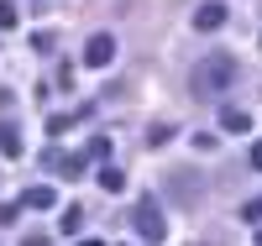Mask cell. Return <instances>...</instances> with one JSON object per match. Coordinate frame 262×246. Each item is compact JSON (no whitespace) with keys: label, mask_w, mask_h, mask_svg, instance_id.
Instances as JSON below:
<instances>
[{"label":"cell","mask_w":262,"mask_h":246,"mask_svg":"<svg viewBox=\"0 0 262 246\" xmlns=\"http://www.w3.org/2000/svg\"><path fill=\"white\" fill-rule=\"evenodd\" d=\"M231 84H236V58L210 53V58L194 63V74H189V95H194V100H215V95H226Z\"/></svg>","instance_id":"cell-1"},{"label":"cell","mask_w":262,"mask_h":246,"mask_svg":"<svg viewBox=\"0 0 262 246\" xmlns=\"http://www.w3.org/2000/svg\"><path fill=\"white\" fill-rule=\"evenodd\" d=\"M131 226H137L142 241H163V236H168V215H163V205H158L152 194H142L137 210H131Z\"/></svg>","instance_id":"cell-2"},{"label":"cell","mask_w":262,"mask_h":246,"mask_svg":"<svg viewBox=\"0 0 262 246\" xmlns=\"http://www.w3.org/2000/svg\"><path fill=\"white\" fill-rule=\"evenodd\" d=\"M84 63H90V69H111V63H116V37L95 32L90 42H84Z\"/></svg>","instance_id":"cell-3"},{"label":"cell","mask_w":262,"mask_h":246,"mask_svg":"<svg viewBox=\"0 0 262 246\" xmlns=\"http://www.w3.org/2000/svg\"><path fill=\"white\" fill-rule=\"evenodd\" d=\"M194 32H221L226 27V6H221V0H205V6H194Z\"/></svg>","instance_id":"cell-4"},{"label":"cell","mask_w":262,"mask_h":246,"mask_svg":"<svg viewBox=\"0 0 262 246\" xmlns=\"http://www.w3.org/2000/svg\"><path fill=\"white\" fill-rule=\"evenodd\" d=\"M21 152H27V142H21V131H16L11 121H0V158H6V163H16Z\"/></svg>","instance_id":"cell-5"},{"label":"cell","mask_w":262,"mask_h":246,"mask_svg":"<svg viewBox=\"0 0 262 246\" xmlns=\"http://www.w3.org/2000/svg\"><path fill=\"white\" fill-rule=\"evenodd\" d=\"M21 205H27V210H53L58 194H53V184H32L27 194H21Z\"/></svg>","instance_id":"cell-6"},{"label":"cell","mask_w":262,"mask_h":246,"mask_svg":"<svg viewBox=\"0 0 262 246\" xmlns=\"http://www.w3.org/2000/svg\"><path fill=\"white\" fill-rule=\"evenodd\" d=\"M58 231H63V236H84V210L69 205V210H63V220H58Z\"/></svg>","instance_id":"cell-7"},{"label":"cell","mask_w":262,"mask_h":246,"mask_svg":"<svg viewBox=\"0 0 262 246\" xmlns=\"http://www.w3.org/2000/svg\"><path fill=\"white\" fill-rule=\"evenodd\" d=\"M100 189H105V194H121V189H126V173H121V168H100Z\"/></svg>","instance_id":"cell-8"},{"label":"cell","mask_w":262,"mask_h":246,"mask_svg":"<svg viewBox=\"0 0 262 246\" xmlns=\"http://www.w3.org/2000/svg\"><path fill=\"white\" fill-rule=\"evenodd\" d=\"M221 126L226 131H252V116L247 110H221Z\"/></svg>","instance_id":"cell-9"},{"label":"cell","mask_w":262,"mask_h":246,"mask_svg":"<svg viewBox=\"0 0 262 246\" xmlns=\"http://www.w3.org/2000/svg\"><path fill=\"white\" fill-rule=\"evenodd\" d=\"M16 21H21V16H16V6H11V0H0V32H11Z\"/></svg>","instance_id":"cell-10"},{"label":"cell","mask_w":262,"mask_h":246,"mask_svg":"<svg viewBox=\"0 0 262 246\" xmlns=\"http://www.w3.org/2000/svg\"><path fill=\"white\" fill-rule=\"evenodd\" d=\"M84 158H95V163H105V158H111V142H105V137H95V142H90V152H84Z\"/></svg>","instance_id":"cell-11"},{"label":"cell","mask_w":262,"mask_h":246,"mask_svg":"<svg viewBox=\"0 0 262 246\" xmlns=\"http://www.w3.org/2000/svg\"><path fill=\"white\" fill-rule=\"evenodd\" d=\"M32 53H53V32H32Z\"/></svg>","instance_id":"cell-12"},{"label":"cell","mask_w":262,"mask_h":246,"mask_svg":"<svg viewBox=\"0 0 262 246\" xmlns=\"http://www.w3.org/2000/svg\"><path fill=\"white\" fill-rule=\"evenodd\" d=\"M252 168H262V142H257V147H252Z\"/></svg>","instance_id":"cell-13"},{"label":"cell","mask_w":262,"mask_h":246,"mask_svg":"<svg viewBox=\"0 0 262 246\" xmlns=\"http://www.w3.org/2000/svg\"><path fill=\"white\" fill-rule=\"evenodd\" d=\"M252 231H257V241H262V226H252Z\"/></svg>","instance_id":"cell-14"}]
</instances>
